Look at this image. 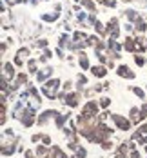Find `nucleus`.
<instances>
[{
	"label": "nucleus",
	"mask_w": 147,
	"mask_h": 158,
	"mask_svg": "<svg viewBox=\"0 0 147 158\" xmlns=\"http://www.w3.org/2000/svg\"><path fill=\"white\" fill-rule=\"evenodd\" d=\"M134 140H138L140 143H147V126H142L133 136Z\"/></svg>",
	"instance_id": "1"
},
{
	"label": "nucleus",
	"mask_w": 147,
	"mask_h": 158,
	"mask_svg": "<svg viewBox=\"0 0 147 158\" xmlns=\"http://www.w3.org/2000/svg\"><path fill=\"white\" fill-rule=\"evenodd\" d=\"M111 118H113L114 122H116V124H118V127H120V129H129V127H131L129 120H125V118H124V116H118V114H113V116H111Z\"/></svg>",
	"instance_id": "2"
},
{
	"label": "nucleus",
	"mask_w": 147,
	"mask_h": 158,
	"mask_svg": "<svg viewBox=\"0 0 147 158\" xmlns=\"http://www.w3.org/2000/svg\"><path fill=\"white\" fill-rule=\"evenodd\" d=\"M44 158H67V156H65L58 147H53V149L49 151V155H47V156H44Z\"/></svg>",
	"instance_id": "3"
},
{
	"label": "nucleus",
	"mask_w": 147,
	"mask_h": 158,
	"mask_svg": "<svg viewBox=\"0 0 147 158\" xmlns=\"http://www.w3.org/2000/svg\"><path fill=\"white\" fill-rule=\"evenodd\" d=\"M118 73H120V77H127V78H134V75L131 73V71L127 69V67H124V65H122V67L118 69Z\"/></svg>",
	"instance_id": "4"
},
{
	"label": "nucleus",
	"mask_w": 147,
	"mask_h": 158,
	"mask_svg": "<svg viewBox=\"0 0 147 158\" xmlns=\"http://www.w3.org/2000/svg\"><path fill=\"white\" fill-rule=\"evenodd\" d=\"M93 73H95L96 77H104V75H105V69H104V67H93Z\"/></svg>",
	"instance_id": "5"
},
{
	"label": "nucleus",
	"mask_w": 147,
	"mask_h": 158,
	"mask_svg": "<svg viewBox=\"0 0 147 158\" xmlns=\"http://www.w3.org/2000/svg\"><path fill=\"white\" fill-rule=\"evenodd\" d=\"M133 91H134V93H136V96H140V98H144V91H142V89H138V87H133Z\"/></svg>",
	"instance_id": "6"
},
{
	"label": "nucleus",
	"mask_w": 147,
	"mask_h": 158,
	"mask_svg": "<svg viewBox=\"0 0 147 158\" xmlns=\"http://www.w3.org/2000/svg\"><path fill=\"white\" fill-rule=\"evenodd\" d=\"M26 158H35V156H33L31 151H26Z\"/></svg>",
	"instance_id": "7"
},
{
	"label": "nucleus",
	"mask_w": 147,
	"mask_h": 158,
	"mask_svg": "<svg viewBox=\"0 0 147 158\" xmlns=\"http://www.w3.org/2000/svg\"><path fill=\"white\" fill-rule=\"evenodd\" d=\"M7 2H9V4L13 6V4H16V2H20V0H7Z\"/></svg>",
	"instance_id": "8"
}]
</instances>
